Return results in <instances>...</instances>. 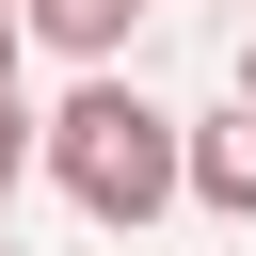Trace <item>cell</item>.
Masks as SVG:
<instances>
[{"mask_svg":"<svg viewBox=\"0 0 256 256\" xmlns=\"http://www.w3.org/2000/svg\"><path fill=\"white\" fill-rule=\"evenodd\" d=\"M32 160L64 176L80 224H160V208H176V112H160L144 80H112V64H80V96L32 128Z\"/></svg>","mask_w":256,"mask_h":256,"instance_id":"obj_1","label":"cell"},{"mask_svg":"<svg viewBox=\"0 0 256 256\" xmlns=\"http://www.w3.org/2000/svg\"><path fill=\"white\" fill-rule=\"evenodd\" d=\"M176 192H192V208H224V224H256V96H240V112H208V128H176Z\"/></svg>","mask_w":256,"mask_h":256,"instance_id":"obj_2","label":"cell"},{"mask_svg":"<svg viewBox=\"0 0 256 256\" xmlns=\"http://www.w3.org/2000/svg\"><path fill=\"white\" fill-rule=\"evenodd\" d=\"M16 16H32V32H48V48H64V64H112V48H128V16H144V0H16Z\"/></svg>","mask_w":256,"mask_h":256,"instance_id":"obj_3","label":"cell"},{"mask_svg":"<svg viewBox=\"0 0 256 256\" xmlns=\"http://www.w3.org/2000/svg\"><path fill=\"white\" fill-rule=\"evenodd\" d=\"M16 176H32V112L0 96V224H16Z\"/></svg>","mask_w":256,"mask_h":256,"instance_id":"obj_4","label":"cell"},{"mask_svg":"<svg viewBox=\"0 0 256 256\" xmlns=\"http://www.w3.org/2000/svg\"><path fill=\"white\" fill-rule=\"evenodd\" d=\"M16 48H32V16H16V0H0V96H16Z\"/></svg>","mask_w":256,"mask_h":256,"instance_id":"obj_5","label":"cell"},{"mask_svg":"<svg viewBox=\"0 0 256 256\" xmlns=\"http://www.w3.org/2000/svg\"><path fill=\"white\" fill-rule=\"evenodd\" d=\"M240 96H256V48H240Z\"/></svg>","mask_w":256,"mask_h":256,"instance_id":"obj_6","label":"cell"},{"mask_svg":"<svg viewBox=\"0 0 256 256\" xmlns=\"http://www.w3.org/2000/svg\"><path fill=\"white\" fill-rule=\"evenodd\" d=\"M0 256H16V224H0Z\"/></svg>","mask_w":256,"mask_h":256,"instance_id":"obj_7","label":"cell"}]
</instances>
